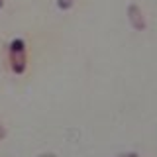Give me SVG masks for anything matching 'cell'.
<instances>
[{
	"instance_id": "8992f818",
	"label": "cell",
	"mask_w": 157,
	"mask_h": 157,
	"mask_svg": "<svg viewBox=\"0 0 157 157\" xmlns=\"http://www.w3.org/2000/svg\"><path fill=\"white\" fill-rule=\"evenodd\" d=\"M4 6V0H0V8H2Z\"/></svg>"
},
{
	"instance_id": "277c9868",
	"label": "cell",
	"mask_w": 157,
	"mask_h": 157,
	"mask_svg": "<svg viewBox=\"0 0 157 157\" xmlns=\"http://www.w3.org/2000/svg\"><path fill=\"white\" fill-rule=\"evenodd\" d=\"M116 157H140L136 151H126V153H118Z\"/></svg>"
},
{
	"instance_id": "5b68a950",
	"label": "cell",
	"mask_w": 157,
	"mask_h": 157,
	"mask_svg": "<svg viewBox=\"0 0 157 157\" xmlns=\"http://www.w3.org/2000/svg\"><path fill=\"white\" fill-rule=\"evenodd\" d=\"M6 137V128L2 126V122H0V140H4Z\"/></svg>"
},
{
	"instance_id": "7a4b0ae2",
	"label": "cell",
	"mask_w": 157,
	"mask_h": 157,
	"mask_svg": "<svg viewBox=\"0 0 157 157\" xmlns=\"http://www.w3.org/2000/svg\"><path fill=\"white\" fill-rule=\"evenodd\" d=\"M128 20H130V24H132V28L137 29V32H144L145 29V16H144V12H141V8L137 6V4H130L128 6Z\"/></svg>"
},
{
	"instance_id": "6da1fadb",
	"label": "cell",
	"mask_w": 157,
	"mask_h": 157,
	"mask_svg": "<svg viewBox=\"0 0 157 157\" xmlns=\"http://www.w3.org/2000/svg\"><path fill=\"white\" fill-rule=\"evenodd\" d=\"M8 61H10V67L16 75H24L26 73V67H28V55H26V41L22 37H16L12 39L8 47Z\"/></svg>"
},
{
	"instance_id": "52a82bcc",
	"label": "cell",
	"mask_w": 157,
	"mask_h": 157,
	"mask_svg": "<svg viewBox=\"0 0 157 157\" xmlns=\"http://www.w3.org/2000/svg\"><path fill=\"white\" fill-rule=\"evenodd\" d=\"M39 157H49V155H39Z\"/></svg>"
},
{
	"instance_id": "3957f363",
	"label": "cell",
	"mask_w": 157,
	"mask_h": 157,
	"mask_svg": "<svg viewBox=\"0 0 157 157\" xmlns=\"http://www.w3.org/2000/svg\"><path fill=\"white\" fill-rule=\"evenodd\" d=\"M73 4H75V0H57L59 10H69V8H73Z\"/></svg>"
}]
</instances>
